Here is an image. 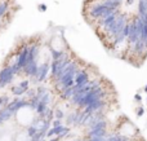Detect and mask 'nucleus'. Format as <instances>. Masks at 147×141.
<instances>
[{"instance_id":"nucleus-4","label":"nucleus","mask_w":147,"mask_h":141,"mask_svg":"<svg viewBox=\"0 0 147 141\" xmlns=\"http://www.w3.org/2000/svg\"><path fill=\"white\" fill-rule=\"evenodd\" d=\"M28 88H30V80H22V82L18 83V85L13 88V95L22 96L26 92H28Z\"/></svg>"},{"instance_id":"nucleus-2","label":"nucleus","mask_w":147,"mask_h":141,"mask_svg":"<svg viewBox=\"0 0 147 141\" xmlns=\"http://www.w3.org/2000/svg\"><path fill=\"white\" fill-rule=\"evenodd\" d=\"M16 75H17V71L9 65L0 70V88L10 84L13 82V79L16 78Z\"/></svg>"},{"instance_id":"nucleus-5","label":"nucleus","mask_w":147,"mask_h":141,"mask_svg":"<svg viewBox=\"0 0 147 141\" xmlns=\"http://www.w3.org/2000/svg\"><path fill=\"white\" fill-rule=\"evenodd\" d=\"M57 117H59V118H61V117H63V114H62V111H61V110L57 111Z\"/></svg>"},{"instance_id":"nucleus-3","label":"nucleus","mask_w":147,"mask_h":141,"mask_svg":"<svg viewBox=\"0 0 147 141\" xmlns=\"http://www.w3.org/2000/svg\"><path fill=\"white\" fill-rule=\"evenodd\" d=\"M48 45H49V48H51L53 52H58V53H61V52H66V51H69L66 41H65V39L62 38L61 35H56V36H53V38H52V40L49 41Z\"/></svg>"},{"instance_id":"nucleus-1","label":"nucleus","mask_w":147,"mask_h":141,"mask_svg":"<svg viewBox=\"0 0 147 141\" xmlns=\"http://www.w3.org/2000/svg\"><path fill=\"white\" fill-rule=\"evenodd\" d=\"M34 110H35V109H34L30 104L23 105L22 108H20L16 111L17 121H20L21 124H31V122L34 121Z\"/></svg>"}]
</instances>
